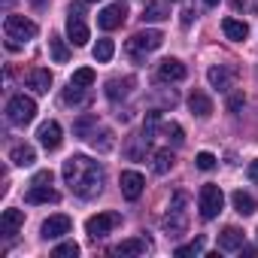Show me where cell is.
I'll list each match as a JSON object with an SVG mask.
<instances>
[{"instance_id": "1", "label": "cell", "mask_w": 258, "mask_h": 258, "mask_svg": "<svg viewBox=\"0 0 258 258\" xmlns=\"http://www.w3.org/2000/svg\"><path fill=\"white\" fill-rule=\"evenodd\" d=\"M61 176H64V182L70 185V191L76 198L88 201V198H97L103 191L106 170H103V164L91 161L88 155H70L64 161V167H61Z\"/></svg>"}, {"instance_id": "2", "label": "cell", "mask_w": 258, "mask_h": 258, "mask_svg": "<svg viewBox=\"0 0 258 258\" xmlns=\"http://www.w3.org/2000/svg\"><path fill=\"white\" fill-rule=\"evenodd\" d=\"M188 195L185 191H176L173 198H170V207H167V213H164V219H161V228L167 231V237H179V234H185V228H188Z\"/></svg>"}, {"instance_id": "3", "label": "cell", "mask_w": 258, "mask_h": 258, "mask_svg": "<svg viewBox=\"0 0 258 258\" xmlns=\"http://www.w3.org/2000/svg\"><path fill=\"white\" fill-rule=\"evenodd\" d=\"M7 118H10V124H16V127L31 124V121L37 118V103H34V97H28V94L10 97V103H7Z\"/></svg>"}, {"instance_id": "4", "label": "cell", "mask_w": 258, "mask_h": 258, "mask_svg": "<svg viewBox=\"0 0 258 258\" xmlns=\"http://www.w3.org/2000/svg\"><path fill=\"white\" fill-rule=\"evenodd\" d=\"M161 43H164L161 31H140V34H134L131 40H127V55H134L137 61H143V55L161 49Z\"/></svg>"}, {"instance_id": "5", "label": "cell", "mask_w": 258, "mask_h": 258, "mask_svg": "<svg viewBox=\"0 0 258 258\" xmlns=\"http://www.w3.org/2000/svg\"><path fill=\"white\" fill-rule=\"evenodd\" d=\"M222 207H225V195H222V188L219 185H204L201 188V195H198V210H201V219H216L219 213H222Z\"/></svg>"}, {"instance_id": "6", "label": "cell", "mask_w": 258, "mask_h": 258, "mask_svg": "<svg viewBox=\"0 0 258 258\" xmlns=\"http://www.w3.org/2000/svg\"><path fill=\"white\" fill-rule=\"evenodd\" d=\"M4 31H7V37L10 40H34L37 37V22H31V19H25V16H7L4 19Z\"/></svg>"}, {"instance_id": "7", "label": "cell", "mask_w": 258, "mask_h": 258, "mask_svg": "<svg viewBox=\"0 0 258 258\" xmlns=\"http://www.w3.org/2000/svg\"><path fill=\"white\" fill-rule=\"evenodd\" d=\"M121 225V216L118 213H97V216H91L88 222H85V234L91 237V240H100V237H106L109 231H115Z\"/></svg>"}, {"instance_id": "8", "label": "cell", "mask_w": 258, "mask_h": 258, "mask_svg": "<svg viewBox=\"0 0 258 258\" xmlns=\"http://www.w3.org/2000/svg\"><path fill=\"white\" fill-rule=\"evenodd\" d=\"M85 4V0H82ZM82 4H73L70 7V16H67V37L73 46H85L88 43V25L82 22Z\"/></svg>"}, {"instance_id": "9", "label": "cell", "mask_w": 258, "mask_h": 258, "mask_svg": "<svg viewBox=\"0 0 258 258\" xmlns=\"http://www.w3.org/2000/svg\"><path fill=\"white\" fill-rule=\"evenodd\" d=\"M207 79H210V85H213V88H219V91H228V88L234 85V79H237V67L216 64V67H210V70H207Z\"/></svg>"}, {"instance_id": "10", "label": "cell", "mask_w": 258, "mask_h": 258, "mask_svg": "<svg viewBox=\"0 0 258 258\" xmlns=\"http://www.w3.org/2000/svg\"><path fill=\"white\" fill-rule=\"evenodd\" d=\"M149 249H152V243L146 237H131V240H121L118 246H112L109 252L118 255V258H131V255H146Z\"/></svg>"}, {"instance_id": "11", "label": "cell", "mask_w": 258, "mask_h": 258, "mask_svg": "<svg viewBox=\"0 0 258 258\" xmlns=\"http://www.w3.org/2000/svg\"><path fill=\"white\" fill-rule=\"evenodd\" d=\"M124 16H127L124 4H112V7H103V10L97 13V25H100L103 31H115V28H121Z\"/></svg>"}, {"instance_id": "12", "label": "cell", "mask_w": 258, "mask_h": 258, "mask_svg": "<svg viewBox=\"0 0 258 258\" xmlns=\"http://www.w3.org/2000/svg\"><path fill=\"white\" fill-rule=\"evenodd\" d=\"M118 185H121V195H124L127 201H137V198L143 195V188H146V179H143L137 170H124L121 179H118Z\"/></svg>"}, {"instance_id": "13", "label": "cell", "mask_w": 258, "mask_h": 258, "mask_svg": "<svg viewBox=\"0 0 258 258\" xmlns=\"http://www.w3.org/2000/svg\"><path fill=\"white\" fill-rule=\"evenodd\" d=\"M37 137H40V143H43V149L46 152H55L58 146H61V124L52 118V121H46V124H40V131H37Z\"/></svg>"}, {"instance_id": "14", "label": "cell", "mask_w": 258, "mask_h": 258, "mask_svg": "<svg viewBox=\"0 0 258 258\" xmlns=\"http://www.w3.org/2000/svg\"><path fill=\"white\" fill-rule=\"evenodd\" d=\"M70 228H73V222H70V216H49L46 222H43V237L46 240H58V237H64V234H70Z\"/></svg>"}, {"instance_id": "15", "label": "cell", "mask_w": 258, "mask_h": 258, "mask_svg": "<svg viewBox=\"0 0 258 258\" xmlns=\"http://www.w3.org/2000/svg\"><path fill=\"white\" fill-rule=\"evenodd\" d=\"M185 76H188V70H185V64L176 61V58H164V61L158 64V79H164V82H182Z\"/></svg>"}, {"instance_id": "16", "label": "cell", "mask_w": 258, "mask_h": 258, "mask_svg": "<svg viewBox=\"0 0 258 258\" xmlns=\"http://www.w3.org/2000/svg\"><path fill=\"white\" fill-rule=\"evenodd\" d=\"M131 88H134V76H115V79H109L106 82V97L112 100V103H118V100H124L127 94H131Z\"/></svg>"}, {"instance_id": "17", "label": "cell", "mask_w": 258, "mask_h": 258, "mask_svg": "<svg viewBox=\"0 0 258 258\" xmlns=\"http://www.w3.org/2000/svg\"><path fill=\"white\" fill-rule=\"evenodd\" d=\"M25 85L34 88L37 94H49V88H52V73H49L46 67H34V70L25 76Z\"/></svg>"}, {"instance_id": "18", "label": "cell", "mask_w": 258, "mask_h": 258, "mask_svg": "<svg viewBox=\"0 0 258 258\" xmlns=\"http://www.w3.org/2000/svg\"><path fill=\"white\" fill-rule=\"evenodd\" d=\"M219 249H222V252H240V249H243V231L234 228V225H228V228L219 234Z\"/></svg>"}, {"instance_id": "19", "label": "cell", "mask_w": 258, "mask_h": 258, "mask_svg": "<svg viewBox=\"0 0 258 258\" xmlns=\"http://www.w3.org/2000/svg\"><path fill=\"white\" fill-rule=\"evenodd\" d=\"M58 191L55 188H49V185H34L31 182V188H28V195H25V201L28 204H58Z\"/></svg>"}, {"instance_id": "20", "label": "cell", "mask_w": 258, "mask_h": 258, "mask_svg": "<svg viewBox=\"0 0 258 258\" xmlns=\"http://www.w3.org/2000/svg\"><path fill=\"white\" fill-rule=\"evenodd\" d=\"M188 109H191L198 118H210V115H213V100H210L204 91H191V94H188Z\"/></svg>"}, {"instance_id": "21", "label": "cell", "mask_w": 258, "mask_h": 258, "mask_svg": "<svg viewBox=\"0 0 258 258\" xmlns=\"http://www.w3.org/2000/svg\"><path fill=\"white\" fill-rule=\"evenodd\" d=\"M10 161H13L16 167H31V164L37 161V152H34V146H28V143H16V146L10 149Z\"/></svg>"}, {"instance_id": "22", "label": "cell", "mask_w": 258, "mask_h": 258, "mask_svg": "<svg viewBox=\"0 0 258 258\" xmlns=\"http://www.w3.org/2000/svg\"><path fill=\"white\" fill-rule=\"evenodd\" d=\"M22 225H25V213L22 210H4V219H0V234L4 237H13Z\"/></svg>"}, {"instance_id": "23", "label": "cell", "mask_w": 258, "mask_h": 258, "mask_svg": "<svg viewBox=\"0 0 258 258\" xmlns=\"http://www.w3.org/2000/svg\"><path fill=\"white\" fill-rule=\"evenodd\" d=\"M222 31H225V37L234 40V43H243V40L249 37V25L240 22V19H225V22H222Z\"/></svg>"}, {"instance_id": "24", "label": "cell", "mask_w": 258, "mask_h": 258, "mask_svg": "<svg viewBox=\"0 0 258 258\" xmlns=\"http://www.w3.org/2000/svg\"><path fill=\"white\" fill-rule=\"evenodd\" d=\"M231 204H234V210H237L240 216H252V213L258 210V201H255L249 191H243V188L231 195Z\"/></svg>"}, {"instance_id": "25", "label": "cell", "mask_w": 258, "mask_h": 258, "mask_svg": "<svg viewBox=\"0 0 258 258\" xmlns=\"http://www.w3.org/2000/svg\"><path fill=\"white\" fill-rule=\"evenodd\" d=\"M149 140H152V137H146V134L140 131L137 137H131V146L124 149V155L131 158V161H140V158L146 155V149H149Z\"/></svg>"}, {"instance_id": "26", "label": "cell", "mask_w": 258, "mask_h": 258, "mask_svg": "<svg viewBox=\"0 0 258 258\" xmlns=\"http://www.w3.org/2000/svg\"><path fill=\"white\" fill-rule=\"evenodd\" d=\"M88 143H91V149H97V152H112V146H115V140H112V131H91V137H88Z\"/></svg>"}, {"instance_id": "27", "label": "cell", "mask_w": 258, "mask_h": 258, "mask_svg": "<svg viewBox=\"0 0 258 258\" xmlns=\"http://www.w3.org/2000/svg\"><path fill=\"white\" fill-rule=\"evenodd\" d=\"M49 52H52V61H55V64H67V61H70V49H67V43H64L58 34L49 37Z\"/></svg>"}, {"instance_id": "28", "label": "cell", "mask_w": 258, "mask_h": 258, "mask_svg": "<svg viewBox=\"0 0 258 258\" xmlns=\"http://www.w3.org/2000/svg\"><path fill=\"white\" fill-rule=\"evenodd\" d=\"M173 161H176V155H173L170 149H158V152L152 155V170H155L158 176H164V173L173 167Z\"/></svg>"}, {"instance_id": "29", "label": "cell", "mask_w": 258, "mask_h": 258, "mask_svg": "<svg viewBox=\"0 0 258 258\" xmlns=\"http://www.w3.org/2000/svg\"><path fill=\"white\" fill-rule=\"evenodd\" d=\"M167 16H170V13L158 4V0H146V4H143V16H140V19H143V22H164Z\"/></svg>"}, {"instance_id": "30", "label": "cell", "mask_w": 258, "mask_h": 258, "mask_svg": "<svg viewBox=\"0 0 258 258\" xmlns=\"http://www.w3.org/2000/svg\"><path fill=\"white\" fill-rule=\"evenodd\" d=\"M61 100H64L67 106H85V103H88V94H85V88H79V85H67L64 94H61Z\"/></svg>"}, {"instance_id": "31", "label": "cell", "mask_w": 258, "mask_h": 258, "mask_svg": "<svg viewBox=\"0 0 258 258\" xmlns=\"http://www.w3.org/2000/svg\"><path fill=\"white\" fill-rule=\"evenodd\" d=\"M161 134H164L173 146H182V143H185V131H182V124H176V121H164V124H161Z\"/></svg>"}, {"instance_id": "32", "label": "cell", "mask_w": 258, "mask_h": 258, "mask_svg": "<svg viewBox=\"0 0 258 258\" xmlns=\"http://www.w3.org/2000/svg\"><path fill=\"white\" fill-rule=\"evenodd\" d=\"M91 127H97V115H82V118L73 121V134L82 137V140H88L91 137Z\"/></svg>"}, {"instance_id": "33", "label": "cell", "mask_w": 258, "mask_h": 258, "mask_svg": "<svg viewBox=\"0 0 258 258\" xmlns=\"http://www.w3.org/2000/svg\"><path fill=\"white\" fill-rule=\"evenodd\" d=\"M94 70L91 67H79V70H73V76H70V85H79V88H88V85H94Z\"/></svg>"}, {"instance_id": "34", "label": "cell", "mask_w": 258, "mask_h": 258, "mask_svg": "<svg viewBox=\"0 0 258 258\" xmlns=\"http://www.w3.org/2000/svg\"><path fill=\"white\" fill-rule=\"evenodd\" d=\"M112 55H115V43H112V40H97V46H94V61L106 64Z\"/></svg>"}, {"instance_id": "35", "label": "cell", "mask_w": 258, "mask_h": 258, "mask_svg": "<svg viewBox=\"0 0 258 258\" xmlns=\"http://www.w3.org/2000/svg\"><path fill=\"white\" fill-rule=\"evenodd\" d=\"M204 252V237H195L191 243H185V246H179L176 249V258H185V255H201Z\"/></svg>"}, {"instance_id": "36", "label": "cell", "mask_w": 258, "mask_h": 258, "mask_svg": "<svg viewBox=\"0 0 258 258\" xmlns=\"http://www.w3.org/2000/svg\"><path fill=\"white\" fill-rule=\"evenodd\" d=\"M52 255H55V258H76V255H79V246H76V243H61V246H55Z\"/></svg>"}, {"instance_id": "37", "label": "cell", "mask_w": 258, "mask_h": 258, "mask_svg": "<svg viewBox=\"0 0 258 258\" xmlns=\"http://www.w3.org/2000/svg\"><path fill=\"white\" fill-rule=\"evenodd\" d=\"M195 164H198L201 170H213V167H216V155H213V152H198Z\"/></svg>"}, {"instance_id": "38", "label": "cell", "mask_w": 258, "mask_h": 258, "mask_svg": "<svg viewBox=\"0 0 258 258\" xmlns=\"http://www.w3.org/2000/svg\"><path fill=\"white\" fill-rule=\"evenodd\" d=\"M155 127H158V112H146V121H143V134H146V137H155Z\"/></svg>"}, {"instance_id": "39", "label": "cell", "mask_w": 258, "mask_h": 258, "mask_svg": "<svg viewBox=\"0 0 258 258\" xmlns=\"http://www.w3.org/2000/svg\"><path fill=\"white\" fill-rule=\"evenodd\" d=\"M234 10H243V13H255V10H258V0H234Z\"/></svg>"}, {"instance_id": "40", "label": "cell", "mask_w": 258, "mask_h": 258, "mask_svg": "<svg viewBox=\"0 0 258 258\" xmlns=\"http://www.w3.org/2000/svg\"><path fill=\"white\" fill-rule=\"evenodd\" d=\"M243 103H246V97H243V94H231V97H228V109H231V112L243 109Z\"/></svg>"}, {"instance_id": "41", "label": "cell", "mask_w": 258, "mask_h": 258, "mask_svg": "<svg viewBox=\"0 0 258 258\" xmlns=\"http://www.w3.org/2000/svg\"><path fill=\"white\" fill-rule=\"evenodd\" d=\"M34 185H52V170H40L34 176Z\"/></svg>"}, {"instance_id": "42", "label": "cell", "mask_w": 258, "mask_h": 258, "mask_svg": "<svg viewBox=\"0 0 258 258\" xmlns=\"http://www.w3.org/2000/svg\"><path fill=\"white\" fill-rule=\"evenodd\" d=\"M246 173H249V179H252V182H258V161H252Z\"/></svg>"}, {"instance_id": "43", "label": "cell", "mask_w": 258, "mask_h": 258, "mask_svg": "<svg viewBox=\"0 0 258 258\" xmlns=\"http://www.w3.org/2000/svg\"><path fill=\"white\" fill-rule=\"evenodd\" d=\"M195 16H198L195 10H185V13H182V25H191V19H195Z\"/></svg>"}, {"instance_id": "44", "label": "cell", "mask_w": 258, "mask_h": 258, "mask_svg": "<svg viewBox=\"0 0 258 258\" xmlns=\"http://www.w3.org/2000/svg\"><path fill=\"white\" fill-rule=\"evenodd\" d=\"M240 252H246V255H258V246H243Z\"/></svg>"}, {"instance_id": "45", "label": "cell", "mask_w": 258, "mask_h": 258, "mask_svg": "<svg viewBox=\"0 0 258 258\" xmlns=\"http://www.w3.org/2000/svg\"><path fill=\"white\" fill-rule=\"evenodd\" d=\"M204 4H207V7H216V4H219V0H204Z\"/></svg>"}, {"instance_id": "46", "label": "cell", "mask_w": 258, "mask_h": 258, "mask_svg": "<svg viewBox=\"0 0 258 258\" xmlns=\"http://www.w3.org/2000/svg\"><path fill=\"white\" fill-rule=\"evenodd\" d=\"M85 4H94V0H85Z\"/></svg>"}, {"instance_id": "47", "label": "cell", "mask_w": 258, "mask_h": 258, "mask_svg": "<svg viewBox=\"0 0 258 258\" xmlns=\"http://www.w3.org/2000/svg\"><path fill=\"white\" fill-rule=\"evenodd\" d=\"M173 4H179V0H173Z\"/></svg>"}]
</instances>
